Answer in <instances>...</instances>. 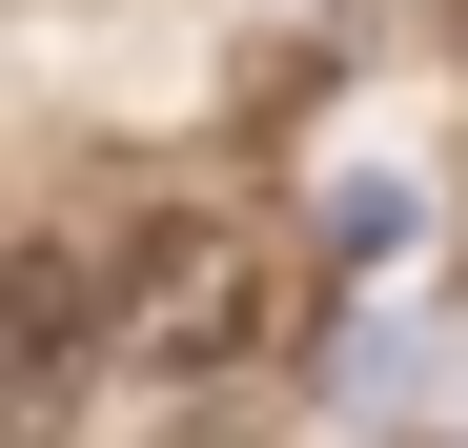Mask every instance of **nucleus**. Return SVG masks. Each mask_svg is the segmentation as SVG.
Segmentation results:
<instances>
[{"label":"nucleus","instance_id":"obj_2","mask_svg":"<svg viewBox=\"0 0 468 448\" xmlns=\"http://www.w3.org/2000/svg\"><path fill=\"white\" fill-rule=\"evenodd\" d=\"M82 388H102V265L41 245V265H21V428L61 448V428H82Z\"/></svg>","mask_w":468,"mask_h":448},{"label":"nucleus","instance_id":"obj_1","mask_svg":"<svg viewBox=\"0 0 468 448\" xmlns=\"http://www.w3.org/2000/svg\"><path fill=\"white\" fill-rule=\"evenodd\" d=\"M285 326V265L245 245V224H143V245L102 265V367L143 408H204V388H245Z\"/></svg>","mask_w":468,"mask_h":448}]
</instances>
